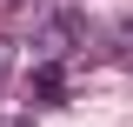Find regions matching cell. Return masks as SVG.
<instances>
[{
	"mask_svg": "<svg viewBox=\"0 0 133 127\" xmlns=\"http://www.w3.org/2000/svg\"><path fill=\"white\" fill-rule=\"evenodd\" d=\"M87 40V20L80 14H40V27H33V60H66V54Z\"/></svg>",
	"mask_w": 133,
	"mask_h": 127,
	"instance_id": "cell-1",
	"label": "cell"
},
{
	"mask_svg": "<svg viewBox=\"0 0 133 127\" xmlns=\"http://www.w3.org/2000/svg\"><path fill=\"white\" fill-rule=\"evenodd\" d=\"M33 100H40V107H60V100H66V74H60V60H40V67H33Z\"/></svg>",
	"mask_w": 133,
	"mask_h": 127,
	"instance_id": "cell-2",
	"label": "cell"
},
{
	"mask_svg": "<svg viewBox=\"0 0 133 127\" xmlns=\"http://www.w3.org/2000/svg\"><path fill=\"white\" fill-rule=\"evenodd\" d=\"M107 47H113V67H127V74H133V14H127V20H113Z\"/></svg>",
	"mask_w": 133,
	"mask_h": 127,
	"instance_id": "cell-3",
	"label": "cell"
},
{
	"mask_svg": "<svg viewBox=\"0 0 133 127\" xmlns=\"http://www.w3.org/2000/svg\"><path fill=\"white\" fill-rule=\"evenodd\" d=\"M7 74H14V40L0 33V87H7Z\"/></svg>",
	"mask_w": 133,
	"mask_h": 127,
	"instance_id": "cell-4",
	"label": "cell"
},
{
	"mask_svg": "<svg viewBox=\"0 0 133 127\" xmlns=\"http://www.w3.org/2000/svg\"><path fill=\"white\" fill-rule=\"evenodd\" d=\"M0 127H27V120H0Z\"/></svg>",
	"mask_w": 133,
	"mask_h": 127,
	"instance_id": "cell-5",
	"label": "cell"
}]
</instances>
